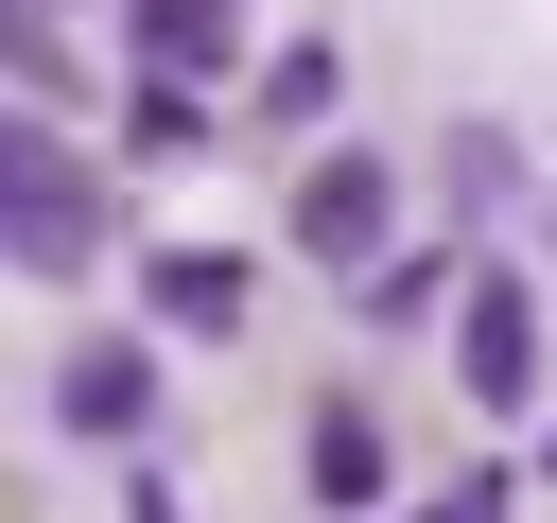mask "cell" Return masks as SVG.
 Here are the masks:
<instances>
[{"instance_id": "11", "label": "cell", "mask_w": 557, "mask_h": 523, "mask_svg": "<svg viewBox=\"0 0 557 523\" xmlns=\"http://www.w3.org/2000/svg\"><path fill=\"white\" fill-rule=\"evenodd\" d=\"M540 209H557V192H540Z\"/></svg>"}, {"instance_id": "10", "label": "cell", "mask_w": 557, "mask_h": 523, "mask_svg": "<svg viewBox=\"0 0 557 523\" xmlns=\"http://www.w3.org/2000/svg\"><path fill=\"white\" fill-rule=\"evenodd\" d=\"M540 471H557V436H540Z\"/></svg>"}, {"instance_id": "3", "label": "cell", "mask_w": 557, "mask_h": 523, "mask_svg": "<svg viewBox=\"0 0 557 523\" xmlns=\"http://www.w3.org/2000/svg\"><path fill=\"white\" fill-rule=\"evenodd\" d=\"M383 209H400V174H383V157H313V174H296V244H313V262H348V279L383 262Z\"/></svg>"}, {"instance_id": "5", "label": "cell", "mask_w": 557, "mask_h": 523, "mask_svg": "<svg viewBox=\"0 0 557 523\" xmlns=\"http://www.w3.org/2000/svg\"><path fill=\"white\" fill-rule=\"evenodd\" d=\"M139 296H157V314H174V331H226V314H244V296H261V279H244V262H226V244H174V262H157V279H139Z\"/></svg>"}, {"instance_id": "8", "label": "cell", "mask_w": 557, "mask_h": 523, "mask_svg": "<svg viewBox=\"0 0 557 523\" xmlns=\"http://www.w3.org/2000/svg\"><path fill=\"white\" fill-rule=\"evenodd\" d=\"M191 122H209L191 87H139V105H122V139H139V157H191Z\"/></svg>"}, {"instance_id": "6", "label": "cell", "mask_w": 557, "mask_h": 523, "mask_svg": "<svg viewBox=\"0 0 557 523\" xmlns=\"http://www.w3.org/2000/svg\"><path fill=\"white\" fill-rule=\"evenodd\" d=\"M435 296H470V279H453V262H435V244H383V262H366V279H348V314H366V331H418V314H435Z\"/></svg>"}, {"instance_id": "4", "label": "cell", "mask_w": 557, "mask_h": 523, "mask_svg": "<svg viewBox=\"0 0 557 523\" xmlns=\"http://www.w3.org/2000/svg\"><path fill=\"white\" fill-rule=\"evenodd\" d=\"M52 418H70V436H104V453H122V436H157V349H139V331L70 349V366H52Z\"/></svg>"}, {"instance_id": "1", "label": "cell", "mask_w": 557, "mask_h": 523, "mask_svg": "<svg viewBox=\"0 0 557 523\" xmlns=\"http://www.w3.org/2000/svg\"><path fill=\"white\" fill-rule=\"evenodd\" d=\"M0 244H17L35 279H70V262L104 244V174H87L52 122H17V139H0Z\"/></svg>"}, {"instance_id": "2", "label": "cell", "mask_w": 557, "mask_h": 523, "mask_svg": "<svg viewBox=\"0 0 557 523\" xmlns=\"http://www.w3.org/2000/svg\"><path fill=\"white\" fill-rule=\"evenodd\" d=\"M453 366H470V401H487V418H522V401H540V279H522V262H470Z\"/></svg>"}, {"instance_id": "7", "label": "cell", "mask_w": 557, "mask_h": 523, "mask_svg": "<svg viewBox=\"0 0 557 523\" xmlns=\"http://www.w3.org/2000/svg\"><path fill=\"white\" fill-rule=\"evenodd\" d=\"M313 506H383V418H313Z\"/></svg>"}, {"instance_id": "9", "label": "cell", "mask_w": 557, "mask_h": 523, "mask_svg": "<svg viewBox=\"0 0 557 523\" xmlns=\"http://www.w3.org/2000/svg\"><path fill=\"white\" fill-rule=\"evenodd\" d=\"M418 523H505V488H435V506H418Z\"/></svg>"}]
</instances>
